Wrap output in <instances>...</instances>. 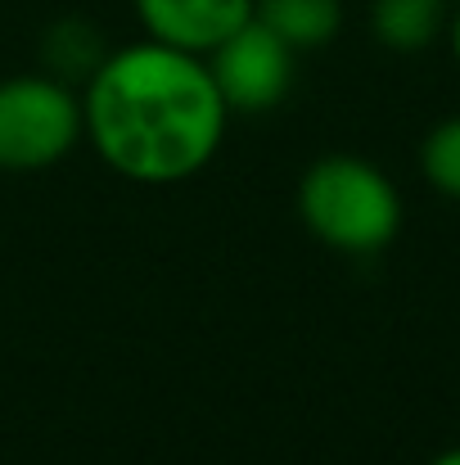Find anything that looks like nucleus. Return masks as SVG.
Listing matches in <instances>:
<instances>
[{
	"mask_svg": "<svg viewBox=\"0 0 460 465\" xmlns=\"http://www.w3.org/2000/svg\"><path fill=\"white\" fill-rule=\"evenodd\" d=\"M226 118L208 59L153 36L109 50L82 91V136L136 185L199 176L226 141Z\"/></svg>",
	"mask_w": 460,
	"mask_h": 465,
	"instance_id": "1",
	"label": "nucleus"
},
{
	"mask_svg": "<svg viewBox=\"0 0 460 465\" xmlns=\"http://www.w3.org/2000/svg\"><path fill=\"white\" fill-rule=\"evenodd\" d=\"M299 217L338 253H379L397 240L402 199L370 158L325 154L299 181Z\"/></svg>",
	"mask_w": 460,
	"mask_h": 465,
	"instance_id": "2",
	"label": "nucleus"
},
{
	"mask_svg": "<svg viewBox=\"0 0 460 465\" xmlns=\"http://www.w3.org/2000/svg\"><path fill=\"white\" fill-rule=\"evenodd\" d=\"M82 141V100L50 73L0 82V172H45Z\"/></svg>",
	"mask_w": 460,
	"mask_h": 465,
	"instance_id": "3",
	"label": "nucleus"
},
{
	"mask_svg": "<svg viewBox=\"0 0 460 465\" xmlns=\"http://www.w3.org/2000/svg\"><path fill=\"white\" fill-rule=\"evenodd\" d=\"M203 59L230 114H267L294 86V50L258 18L240 23Z\"/></svg>",
	"mask_w": 460,
	"mask_h": 465,
	"instance_id": "4",
	"label": "nucleus"
},
{
	"mask_svg": "<svg viewBox=\"0 0 460 465\" xmlns=\"http://www.w3.org/2000/svg\"><path fill=\"white\" fill-rule=\"evenodd\" d=\"M145 32L162 45L208 54L240 23L253 18V0H132Z\"/></svg>",
	"mask_w": 460,
	"mask_h": 465,
	"instance_id": "5",
	"label": "nucleus"
},
{
	"mask_svg": "<svg viewBox=\"0 0 460 465\" xmlns=\"http://www.w3.org/2000/svg\"><path fill=\"white\" fill-rule=\"evenodd\" d=\"M253 18L267 23L289 50H316L338 36L343 0H253Z\"/></svg>",
	"mask_w": 460,
	"mask_h": 465,
	"instance_id": "6",
	"label": "nucleus"
},
{
	"mask_svg": "<svg viewBox=\"0 0 460 465\" xmlns=\"http://www.w3.org/2000/svg\"><path fill=\"white\" fill-rule=\"evenodd\" d=\"M447 0H375L370 27L388 50H425L443 32Z\"/></svg>",
	"mask_w": 460,
	"mask_h": 465,
	"instance_id": "7",
	"label": "nucleus"
},
{
	"mask_svg": "<svg viewBox=\"0 0 460 465\" xmlns=\"http://www.w3.org/2000/svg\"><path fill=\"white\" fill-rule=\"evenodd\" d=\"M104 41L100 32L86 23V18H59L45 36V64H50V77L68 82V77H91L104 59Z\"/></svg>",
	"mask_w": 460,
	"mask_h": 465,
	"instance_id": "8",
	"label": "nucleus"
},
{
	"mask_svg": "<svg viewBox=\"0 0 460 465\" xmlns=\"http://www.w3.org/2000/svg\"><path fill=\"white\" fill-rule=\"evenodd\" d=\"M420 163H425V176L447 194V199H460V118H447L429 132L425 150H420Z\"/></svg>",
	"mask_w": 460,
	"mask_h": 465,
	"instance_id": "9",
	"label": "nucleus"
},
{
	"mask_svg": "<svg viewBox=\"0 0 460 465\" xmlns=\"http://www.w3.org/2000/svg\"><path fill=\"white\" fill-rule=\"evenodd\" d=\"M429 465H460V448H452V452H443V457H434Z\"/></svg>",
	"mask_w": 460,
	"mask_h": 465,
	"instance_id": "10",
	"label": "nucleus"
},
{
	"mask_svg": "<svg viewBox=\"0 0 460 465\" xmlns=\"http://www.w3.org/2000/svg\"><path fill=\"white\" fill-rule=\"evenodd\" d=\"M452 50H456V64H460V14L452 18Z\"/></svg>",
	"mask_w": 460,
	"mask_h": 465,
	"instance_id": "11",
	"label": "nucleus"
}]
</instances>
